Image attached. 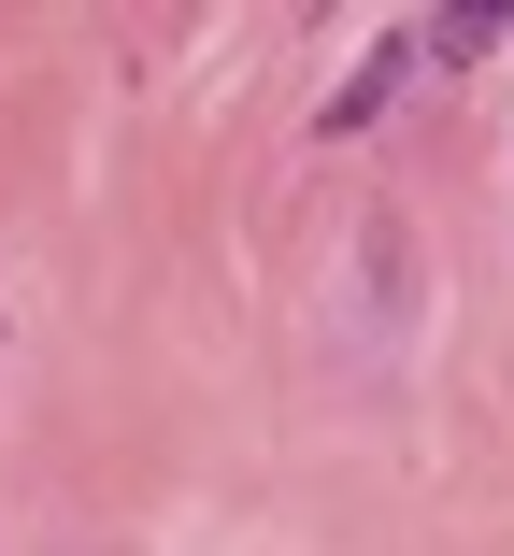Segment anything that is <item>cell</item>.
I'll list each match as a JSON object with an SVG mask.
<instances>
[{"label":"cell","mask_w":514,"mask_h":556,"mask_svg":"<svg viewBox=\"0 0 514 556\" xmlns=\"http://www.w3.org/2000/svg\"><path fill=\"white\" fill-rule=\"evenodd\" d=\"M429 328V243H415V214L400 200H358L343 214V257H329V357H400Z\"/></svg>","instance_id":"cell-1"},{"label":"cell","mask_w":514,"mask_h":556,"mask_svg":"<svg viewBox=\"0 0 514 556\" xmlns=\"http://www.w3.org/2000/svg\"><path fill=\"white\" fill-rule=\"evenodd\" d=\"M415 72H429V43H386V58H372V72H358L343 100H329V143H358V129H372V115H386V100L415 86Z\"/></svg>","instance_id":"cell-2"},{"label":"cell","mask_w":514,"mask_h":556,"mask_svg":"<svg viewBox=\"0 0 514 556\" xmlns=\"http://www.w3.org/2000/svg\"><path fill=\"white\" fill-rule=\"evenodd\" d=\"M514 43V15H500V0H457V15L429 29V58H500Z\"/></svg>","instance_id":"cell-3"}]
</instances>
